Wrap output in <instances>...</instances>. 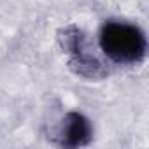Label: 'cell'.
<instances>
[{"instance_id": "cell-1", "label": "cell", "mask_w": 149, "mask_h": 149, "mask_svg": "<svg viewBox=\"0 0 149 149\" xmlns=\"http://www.w3.org/2000/svg\"><path fill=\"white\" fill-rule=\"evenodd\" d=\"M98 42L104 54L118 65H139L146 58V35L137 25L107 21L100 30Z\"/></svg>"}, {"instance_id": "cell-2", "label": "cell", "mask_w": 149, "mask_h": 149, "mask_svg": "<svg viewBox=\"0 0 149 149\" xmlns=\"http://www.w3.org/2000/svg\"><path fill=\"white\" fill-rule=\"evenodd\" d=\"M58 39L61 47L70 54V68L76 74L88 79H98L107 74V70L97 60V56L90 53L83 30L70 25L58 33Z\"/></svg>"}, {"instance_id": "cell-3", "label": "cell", "mask_w": 149, "mask_h": 149, "mask_svg": "<svg viewBox=\"0 0 149 149\" xmlns=\"http://www.w3.org/2000/svg\"><path fill=\"white\" fill-rule=\"evenodd\" d=\"M91 123L81 112H68L58 130V140L65 147H83L91 140Z\"/></svg>"}]
</instances>
